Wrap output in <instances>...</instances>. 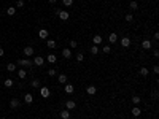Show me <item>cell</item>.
Instances as JSON below:
<instances>
[{
  "mask_svg": "<svg viewBox=\"0 0 159 119\" xmlns=\"http://www.w3.org/2000/svg\"><path fill=\"white\" fill-rule=\"evenodd\" d=\"M57 16H59V18L62 19V21H67V19L70 18V14H69V11H67V10H59Z\"/></svg>",
  "mask_w": 159,
  "mask_h": 119,
  "instance_id": "1",
  "label": "cell"
},
{
  "mask_svg": "<svg viewBox=\"0 0 159 119\" xmlns=\"http://www.w3.org/2000/svg\"><path fill=\"white\" fill-rule=\"evenodd\" d=\"M14 13H16V8H14V6H10V8L6 10V14H8V16H13Z\"/></svg>",
  "mask_w": 159,
  "mask_h": 119,
  "instance_id": "25",
  "label": "cell"
},
{
  "mask_svg": "<svg viewBox=\"0 0 159 119\" xmlns=\"http://www.w3.org/2000/svg\"><path fill=\"white\" fill-rule=\"evenodd\" d=\"M16 64H18L19 67H32L33 65V62H30V60H27V59H19Z\"/></svg>",
  "mask_w": 159,
  "mask_h": 119,
  "instance_id": "2",
  "label": "cell"
},
{
  "mask_svg": "<svg viewBox=\"0 0 159 119\" xmlns=\"http://www.w3.org/2000/svg\"><path fill=\"white\" fill-rule=\"evenodd\" d=\"M153 54H154V57H159V51H158V49H154Z\"/></svg>",
  "mask_w": 159,
  "mask_h": 119,
  "instance_id": "39",
  "label": "cell"
},
{
  "mask_svg": "<svg viewBox=\"0 0 159 119\" xmlns=\"http://www.w3.org/2000/svg\"><path fill=\"white\" fill-rule=\"evenodd\" d=\"M151 41L150 40H143V41H142V48H143V49H151Z\"/></svg>",
  "mask_w": 159,
  "mask_h": 119,
  "instance_id": "9",
  "label": "cell"
},
{
  "mask_svg": "<svg viewBox=\"0 0 159 119\" xmlns=\"http://www.w3.org/2000/svg\"><path fill=\"white\" fill-rule=\"evenodd\" d=\"M30 86L32 87H40V79H33L32 83H30Z\"/></svg>",
  "mask_w": 159,
  "mask_h": 119,
  "instance_id": "31",
  "label": "cell"
},
{
  "mask_svg": "<svg viewBox=\"0 0 159 119\" xmlns=\"http://www.w3.org/2000/svg\"><path fill=\"white\" fill-rule=\"evenodd\" d=\"M121 46L123 48H129L130 46V40L127 38V37H123V38H121Z\"/></svg>",
  "mask_w": 159,
  "mask_h": 119,
  "instance_id": "5",
  "label": "cell"
},
{
  "mask_svg": "<svg viewBox=\"0 0 159 119\" xmlns=\"http://www.w3.org/2000/svg\"><path fill=\"white\" fill-rule=\"evenodd\" d=\"M153 73H159V67H158V65L153 67Z\"/></svg>",
  "mask_w": 159,
  "mask_h": 119,
  "instance_id": "38",
  "label": "cell"
},
{
  "mask_svg": "<svg viewBox=\"0 0 159 119\" xmlns=\"http://www.w3.org/2000/svg\"><path fill=\"white\" fill-rule=\"evenodd\" d=\"M62 57H64V59H70V57H72V51H70L69 48L62 49Z\"/></svg>",
  "mask_w": 159,
  "mask_h": 119,
  "instance_id": "6",
  "label": "cell"
},
{
  "mask_svg": "<svg viewBox=\"0 0 159 119\" xmlns=\"http://www.w3.org/2000/svg\"><path fill=\"white\" fill-rule=\"evenodd\" d=\"M40 95H42L43 98H48L49 95H51V91H49V89H48V87H46V86H43L42 89H40Z\"/></svg>",
  "mask_w": 159,
  "mask_h": 119,
  "instance_id": "3",
  "label": "cell"
},
{
  "mask_svg": "<svg viewBox=\"0 0 159 119\" xmlns=\"http://www.w3.org/2000/svg\"><path fill=\"white\" fill-rule=\"evenodd\" d=\"M57 81H59V84H67V76L64 73H60L59 76H57Z\"/></svg>",
  "mask_w": 159,
  "mask_h": 119,
  "instance_id": "10",
  "label": "cell"
},
{
  "mask_svg": "<svg viewBox=\"0 0 159 119\" xmlns=\"http://www.w3.org/2000/svg\"><path fill=\"white\" fill-rule=\"evenodd\" d=\"M6 70L8 71H16V64H8V65H6Z\"/></svg>",
  "mask_w": 159,
  "mask_h": 119,
  "instance_id": "28",
  "label": "cell"
},
{
  "mask_svg": "<svg viewBox=\"0 0 159 119\" xmlns=\"http://www.w3.org/2000/svg\"><path fill=\"white\" fill-rule=\"evenodd\" d=\"M92 41H94V45H97V46H99L100 43H102V37H100V35H94Z\"/></svg>",
  "mask_w": 159,
  "mask_h": 119,
  "instance_id": "20",
  "label": "cell"
},
{
  "mask_svg": "<svg viewBox=\"0 0 159 119\" xmlns=\"http://www.w3.org/2000/svg\"><path fill=\"white\" fill-rule=\"evenodd\" d=\"M46 60H48L49 64H54V62H56V60H57V57L54 56V54H49V56H48V59H46Z\"/></svg>",
  "mask_w": 159,
  "mask_h": 119,
  "instance_id": "24",
  "label": "cell"
},
{
  "mask_svg": "<svg viewBox=\"0 0 159 119\" xmlns=\"http://www.w3.org/2000/svg\"><path fill=\"white\" fill-rule=\"evenodd\" d=\"M137 8H138L137 2H135V0H134V2H130V10H137Z\"/></svg>",
  "mask_w": 159,
  "mask_h": 119,
  "instance_id": "33",
  "label": "cell"
},
{
  "mask_svg": "<svg viewBox=\"0 0 159 119\" xmlns=\"http://www.w3.org/2000/svg\"><path fill=\"white\" fill-rule=\"evenodd\" d=\"M138 73H140L142 76H148V75H150V70H148L146 67H142V68H140V71H138Z\"/></svg>",
  "mask_w": 159,
  "mask_h": 119,
  "instance_id": "21",
  "label": "cell"
},
{
  "mask_svg": "<svg viewBox=\"0 0 159 119\" xmlns=\"http://www.w3.org/2000/svg\"><path fill=\"white\" fill-rule=\"evenodd\" d=\"M64 89H65V92H67V94H73L75 87H73V84H65V87H64Z\"/></svg>",
  "mask_w": 159,
  "mask_h": 119,
  "instance_id": "17",
  "label": "cell"
},
{
  "mask_svg": "<svg viewBox=\"0 0 159 119\" xmlns=\"http://www.w3.org/2000/svg\"><path fill=\"white\" fill-rule=\"evenodd\" d=\"M64 6H72L73 5V0H62Z\"/></svg>",
  "mask_w": 159,
  "mask_h": 119,
  "instance_id": "32",
  "label": "cell"
},
{
  "mask_svg": "<svg viewBox=\"0 0 159 119\" xmlns=\"http://www.w3.org/2000/svg\"><path fill=\"white\" fill-rule=\"evenodd\" d=\"M65 106H67V110H75V108H76V103L73 100H67L65 102Z\"/></svg>",
  "mask_w": 159,
  "mask_h": 119,
  "instance_id": "7",
  "label": "cell"
},
{
  "mask_svg": "<svg viewBox=\"0 0 159 119\" xmlns=\"http://www.w3.org/2000/svg\"><path fill=\"white\" fill-rule=\"evenodd\" d=\"M16 6H18V8H22V6H24V0H18Z\"/></svg>",
  "mask_w": 159,
  "mask_h": 119,
  "instance_id": "36",
  "label": "cell"
},
{
  "mask_svg": "<svg viewBox=\"0 0 159 119\" xmlns=\"http://www.w3.org/2000/svg\"><path fill=\"white\" fill-rule=\"evenodd\" d=\"M140 102H142V98L138 97V95H134V97H132V103H134V105H138Z\"/></svg>",
  "mask_w": 159,
  "mask_h": 119,
  "instance_id": "29",
  "label": "cell"
},
{
  "mask_svg": "<svg viewBox=\"0 0 159 119\" xmlns=\"http://www.w3.org/2000/svg\"><path fill=\"white\" fill-rule=\"evenodd\" d=\"M24 102H26L27 105H30V103L33 102V95H32V94H26V95H24Z\"/></svg>",
  "mask_w": 159,
  "mask_h": 119,
  "instance_id": "13",
  "label": "cell"
},
{
  "mask_svg": "<svg viewBox=\"0 0 159 119\" xmlns=\"http://www.w3.org/2000/svg\"><path fill=\"white\" fill-rule=\"evenodd\" d=\"M10 106H11L13 110H16V108L19 106V100H18V98H13V100L10 102Z\"/></svg>",
  "mask_w": 159,
  "mask_h": 119,
  "instance_id": "16",
  "label": "cell"
},
{
  "mask_svg": "<svg viewBox=\"0 0 159 119\" xmlns=\"http://www.w3.org/2000/svg\"><path fill=\"white\" fill-rule=\"evenodd\" d=\"M56 73H57V71L54 70V68H49L48 70V75H49V76H56Z\"/></svg>",
  "mask_w": 159,
  "mask_h": 119,
  "instance_id": "34",
  "label": "cell"
},
{
  "mask_svg": "<svg viewBox=\"0 0 159 119\" xmlns=\"http://www.w3.org/2000/svg\"><path fill=\"white\" fill-rule=\"evenodd\" d=\"M78 46V43L75 41V40H72V41H70V48H76Z\"/></svg>",
  "mask_w": 159,
  "mask_h": 119,
  "instance_id": "37",
  "label": "cell"
},
{
  "mask_svg": "<svg viewBox=\"0 0 159 119\" xmlns=\"http://www.w3.org/2000/svg\"><path fill=\"white\" fill-rule=\"evenodd\" d=\"M102 51H103L105 54H110V53H111V46H110V45H105V46H102Z\"/></svg>",
  "mask_w": 159,
  "mask_h": 119,
  "instance_id": "26",
  "label": "cell"
},
{
  "mask_svg": "<svg viewBox=\"0 0 159 119\" xmlns=\"http://www.w3.org/2000/svg\"><path fill=\"white\" fill-rule=\"evenodd\" d=\"M24 54H26V56H32V54H33V48L32 46H26L24 48Z\"/></svg>",
  "mask_w": 159,
  "mask_h": 119,
  "instance_id": "18",
  "label": "cell"
},
{
  "mask_svg": "<svg viewBox=\"0 0 159 119\" xmlns=\"http://www.w3.org/2000/svg\"><path fill=\"white\" fill-rule=\"evenodd\" d=\"M18 76L21 78V79H24V78L27 76V71H26L24 68H22V67H21V70H18Z\"/></svg>",
  "mask_w": 159,
  "mask_h": 119,
  "instance_id": "19",
  "label": "cell"
},
{
  "mask_svg": "<svg viewBox=\"0 0 159 119\" xmlns=\"http://www.w3.org/2000/svg\"><path fill=\"white\" fill-rule=\"evenodd\" d=\"M33 64H35L37 67H42L43 64H45V59H43L42 56H37V57H35V60H33Z\"/></svg>",
  "mask_w": 159,
  "mask_h": 119,
  "instance_id": "4",
  "label": "cell"
},
{
  "mask_svg": "<svg viewBox=\"0 0 159 119\" xmlns=\"http://www.w3.org/2000/svg\"><path fill=\"white\" fill-rule=\"evenodd\" d=\"M38 37H40L42 40H48V30H46V29H42V30L38 32Z\"/></svg>",
  "mask_w": 159,
  "mask_h": 119,
  "instance_id": "8",
  "label": "cell"
},
{
  "mask_svg": "<svg viewBox=\"0 0 159 119\" xmlns=\"http://www.w3.org/2000/svg\"><path fill=\"white\" fill-rule=\"evenodd\" d=\"M0 119H6V118H0Z\"/></svg>",
  "mask_w": 159,
  "mask_h": 119,
  "instance_id": "42",
  "label": "cell"
},
{
  "mask_svg": "<svg viewBox=\"0 0 159 119\" xmlns=\"http://www.w3.org/2000/svg\"><path fill=\"white\" fill-rule=\"evenodd\" d=\"M3 84H5V87H11L14 83H13V79H11V78H8V79H5V83H3Z\"/></svg>",
  "mask_w": 159,
  "mask_h": 119,
  "instance_id": "27",
  "label": "cell"
},
{
  "mask_svg": "<svg viewBox=\"0 0 159 119\" xmlns=\"http://www.w3.org/2000/svg\"><path fill=\"white\" fill-rule=\"evenodd\" d=\"M46 46L54 49V48H56V41H54V40H46Z\"/></svg>",
  "mask_w": 159,
  "mask_h": 119,
  "instance_id": "22",
  "label": "cell"
},
{
  "mask_svg": "<svg viewBox=\"0 0 159 119\" xmlns=\"http://www.w3.org/2000/svg\"><path fill=\"white\" fill-rule=\"evenodd\" d=\"M48 2H49V3H51V5H54V3H56V2H57V0H48Z\"/></svg>",
  "mask_w": 159,
  "mask_h": 119,
  "instance_id": "41",
  "label": "cell"
},
{
  "mask_svg": "<svg viewBox=\"0 0 159 119\" xmlns=\"http://www.w3.org/2000/svg\"><path fill=\"white\" fill-rule=\"evenodd\" d=\"M126 21H127V22H132V21H134V16H132V14H126Z\"/></svg>",
  "mask_w": 159,
  "mask_h": 119,
  "instance_id": "35",
  "label": "cell"
},
{
  "mask_svg": "<svg viewBox=\"0 0 159 119\" xmlns=\"http://www.w3.org/2000/svg\"><path fill=\"white\" fill-rule=\"evenodd\" d=\"M86 92L89 94V95H94V94L97 92V87H96V86H87V87H86Z\"/></svg>",
  "mask_w": 159,
  "mask_h": 119,
  "instance_id": "12",
  "label": "cell"
},
{
  "mask_svg": "<svg viewBox=\"0 0 159 119\" xmlns=\"http://www.w3.org/2000/svg\"><path fill=\"white\" fill-rule=\"evenodd\" d=\"M60 118H62V119H70V110L60 111Z\"/></svg>",
  "mask_w": 159,
  "mask_h": 119,
  "instance_id": "15",
  "label": "cell"
},
{
  "mask_svg": "<svg viewBox=\"0 0 159 119\" xmlns=\"http://www.w3.org/2000/svg\"><path fill=\"white\" fill-rule=\"evenodd\" d=\"M91 54H94V56H96V54L97 53H99V46H97V45H92V46H91Z\"/></svg>",
  "mask_w": 159,
  "mask_h": 119,
  "instance_id": "23",
  "label": "cell"
},
{
  "mask_svg": "<svg viewBox=\"0 0 159 119\" xmlns=\"http://www.w3.org/2000/svg\"><path fill=\"white\" fill-rule=\"evenodd\" d=\"M108 41H110V43H116V41H118V35L111 32L110 35H108Z\"/></svg>",
  "mask_w": 159,
  "mask_h": 119,
  "instance_id": "14",
  "label": "cell"
},
{
  "mask_svg": "<svg viewBox=\"0 0 159 119\" xmlns=\"http://www.w3.org/2000/svg\"><path fill=\"white\" fill-rule=\"evenodd\" d=\"M75 59H76V62H83V60H84V56H83L81 53H78V54H76V57H75Z\"/></svg>",
  "mask_w": 159,
  "mask_h": 119,
  "instance_id": "30",
  "label": "cell"
},
{
  "mask_svg": "<svg viewBox=\"0 0 159 119\" xmlns=\"http://www.w3.org/2000/svg\"><path fill=\"white\" fill-rule=\"evenodd\" d=\"M3 54H5V51H3V48H0V57H2Z\"/></svg>",
  "mask_w": 159,
  "mask_h": 119,
  "instance_id": "40",
  "label": "cell"
},
{
  "mask_svg": "<svg viewBox=\"0 0 159 119\" xmlns=\"http://www.w3.org/2000/svg\"><path fill=\"white\" fill-rule=\"evenodd\" d=\"M132 114H134L135 118H138V116H140V114H142V110H140V108H138V105H135V106L132 108Z\"/></svg>",
  "mask_w": 159,
  "mask_h": 119,
  "instance_id": "11",
  "label": "cell"
}]
</instances>
